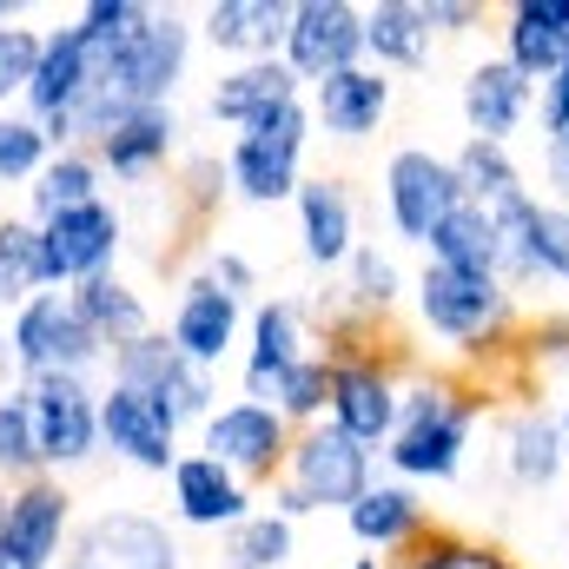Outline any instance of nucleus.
Returning a JSON list of instances; mask_svg holds the SVG:
<instances>
[{"mask_svg": "<svg viewBox=\"0 0 569 569\" xmlns=\"http://www.w3.org/2000/svg\"><path fill=\"white\" fill-rule=\"evenodd\" d=\"M226 192H232L226 159H212V152H186V159L172 166V206H179V219L199 226L212 206H226Z\"/></svg>", "mask_w": 569, "mask_h": 569, "instance_id": "nucleus-39", "label": "nucleus"}, {"mask_svg": "<svg viewBox=\"0 0 569 569\" xmlns=\"http://www.w3.org/2000/svg\"><path fill=\"white\" fill-rule=\"evenodd\" d=\"M100 450L140 477H172V463L186 457L179 450V418L159 411L152 398L127 391V385H107L100 391Z\"/></svg>", "mask_w": 569, "mask_h": 569, "instance_id": "nucleus-15", "label": "nucleus"}, {"mask_svg": "<svg viewBox=\"0 0 569 569\" xmlns=\"http://www.w3.org/2000/svg\"><path fill=\"white\" fill-rule=\"evenodd\" d=\"M179 133H186L179 107H133L127 120H113L107 140L93 146V159H100V172L113 186H146L166 166H179Z\"/></svg>", "mask_w": 569, "mask_h": 569, "instance_id": "nucleus-20", "label": "nucleus"}, {"mask_svg": "<svg viewBox=\"0 0 569 569\" xmlns=\"http://www.w3.org/2000/svg\"><path fill=\"white\" fill-rule=\"evenodd\" d=\"M73 490L67 477H33L7 490V517H0V550L33 569H60L73 550Z\"/></svg>", "mask_w": 569, "mask_h": 569, "instance_id": "nucleus-13", "label": "nucleus"}, {"mask_svg": "<svg viewBox=\"0 0 569 569\" xmlns=\"http://www.w3.org/2000/svg\"><path fill=\"white\" fill-rule=\"evenodd\" d=\"M60 569H80V563H60Z\"/></svg>", "mask_w": 569, "mask_h": 569, "instance_id": "nucleus-54", "label": "nucleus"}, {"mask_svg": "<svg viewBox=\"0 0 569 569\" xmlns=\"http://www.w3.org/2000/svg\"><path fill=\"white\" fill-rule=\"evenodd\" d=\"M398 411H405V378L378 358H331V425L345 437H358L365 450H385L398 437Z\"/></svg>", "mask_w": 569, "mask_h": 569, "instance_id": "nucleus-12", "label": "nucleus"}, {"mask_svg": "<svg viewBox=\"0 0 569 569\" xmlns=\"http://www.w3.org/2000/svg\"><path fill=\"white\" fill-rule=\"evenodd\" d=\"M40 40H47V27H0V113L27 100V80L40 67Z\"/></svg>", "mask_w": 569, "mask_h": 569, "instance_id": "nucleus-41", "label": "nucleus"}, {"mask_svg": "<svg viewBox=\"0 0 569 569\" xmlns=\"http://www.w3.org/2000/svg\"><path fill=\"white\" fill-rule=\"evenodd\" d=\"M67 563H80V569H186V550H179V537L166 530V517L107 503V510H93V517L73 530Z\"/></svg>", "mask_w": 569, "mask_h": 569, "instance_id": "nucleus-11", "label": "nucleus"}, {"mask_svg": "<svg viewBox=\"0 0 569 569\" xmlns=\"http://www.w3.org/2000/svg\"><path fill=\"white\" fill-rule=\"evenodd\" d=\"M291 437H298V430L284 425L272 405H259V398H226V405L199 425V450L219 457V463L252 490V483H279L284 477Z\"/></svg>", "mask_w": 569, "mask_h": 569, "instance_id": "nucleus-10", "label": "nucleus"}, {"mask_svg": "<svg viewBox=\"0 0 569 569\" xmlns=\"http://www.w3.org/2000/svg\"><path fill=\"white\" fill-rule=\"evenodd\" d=\"M291 212H298V252H305V266H318V272H345L351 252L365 246V239H358V199H351V186L331 179V172L305 179L298 199H291Z\"/></svg>", "mask_w": 569, "mask_h": 569, "instance_id": "nucleus-21", "label": "nucleus"}, {"mask_svg": "<svg viewBox=\"0 0 569 569\" xmlns=\"http://www.w3.org/2000/svg\"><path fill=\"white\" fill-rule=\"evenodd\" d=\"M425 13H430V33H437V40H457V33H470V27L483 20L477 0H425Z\"/></svg>", "mask_w": 569, "mask_h": 569, "instance_id": "nucleus-45", "label": "nucleus"}, {"mask_svg": "<svg viewBox=\"0 0 569 569\" xmlns=\"http://www.w3.org/2000/svg\"><path fill=\"white\" fill-rule=\"evenodd\" d=\"M311 133H318V127H311V107H305V100L272 107L266 120H252L246 133H232V146H226L232 199H246V206H284V199H298Z\"/></svg>", "mask_w": 569, "mask_h": 569, "instance_id": "nucleus-2", "label": "nucleus"}, {"mask_svg": "<svg viewBox=\"0 0 569 569\" xmlns=\"http://www.w3.org/2000/svg\"><path fill=\"white\" fill-rule=\"evenodd\" d=\"M311 358V325H305V305L298 298H259L252 318H246V365H239V398H259L272 405L291 365Z\"/></svg>", "mask_w": 569, "mask_h": 569, "instance_id": "nucleus-17", "label": "nucleus"}, {"mask_svg": "<svg viewBox=\"0 0 569 569\" xmlns=\"http://www.w3.org/2000/svg\"><path fill=\"white\" fill-rule=\"evenodd\" d=\"M166 490H172V523H179V530H212V537H226V530H239V523L259 510L252 490H246L219 457H206V450H186V457L172 463Z\"/></svg>", "mask_w": 569, "mask_h": 569, "instance_id": "nucleus-18", "label": "nucleus"}, {"mask_svg": "<svg viewBox=\"0 0 569 569\" xmlns=\"http://www.w3.org/2000/svg\"><path fill=\"white\" fill-rule=\"evenodd\" d=\"M127 206L113 199H93L80 212H60L40 226V284L47 291H73V284L100 279V272H120V252H127Z\"/></svg>", "mask_w": 569, "mask_h": 569, "instance_id": "nucleus-7", "label": "nucleus"}, {"mask_svg": "<svg viewBox=\"0 0 569 569\" xmlns=\"http://www.w3.org/2000/svg\"><path fill=\"white\" fill-rule=\"evenodd\" d=\"M7 345H13L20 385H27V378H47V371L93 378V371L107 365V345L87 331V318L73 311L67 291H33V298L7 318Z\"/></svg>", "mask_w": 569, "mask_h": 569, "instance_id": "nucleus-5", "label": "nucleus"}, {"mask_svg": "<svg viewBox=\"0 0 569 569\" xmlns=\"http://www.w3.org/2000/svg\"><path fill=\"white\" fill-rule=\"evenodd\" d=\"M298 550V523H284L279 510H252L239 530L219 537V569H284Z\"/></svg>", "mask_w": 569, "mask_h": 569, "instance_id": "nucleus-34", "label": "nucleus"}, {"mask_svg": "<svg viewBox=\"0 0 569 569\" xmlns=\"http://www.w3.org/2000/svg\"><path fill=\"white\" fill-rule=\"evenodd\" d=\"M246 318H252V311H246V298H232L212 272H192V279H179L172 318H166V338H172L199 371H219V365L239 351Z\"/></svg>", "mask_w": 569, "mask_h": 569, "instance_id": "nucleus-16", "label": "nucleus"}, {"mask_svg": "<svg viewBox=\"0 0 569 569\" xmlns=\"http://www.w3.org/2000/svg\"><path fill=\"white\" fill-rule=\"evenodd\" d=\"M543 279L569 284V212H563V206H550V199H537L530 239H523V252L503 266V284H510V291L543 284Z\"/></svg>", "mask_w": 569, "mask_h": 569, "instance_id": "nucleus-33", "label": "nucleus"}, {"mask_svg": "<svg viewBox=\"0 0 569 569\" xmlns=\"http://www.w3.org/2000/svg\"><path fill=\"white\" fill-rule=\"evenodd\" d=\"M284 67L305 87L365 67V7H351V0H298L291 33H284Z\"/></svg>", "mask_w": 569, "mask_h": 569, "instance_id": "nucleus-14", "label": "nucleus"}, {"mask_svg": "<svg viewBox=\"0 0 569 569\" xmlns=\"http://www.w3.org/2000/svg\"><path fill=\"white\" fill-rule=\"evenodd\" d=\"M411 298H418V325L450 351H490L517 318V291L503 279H477L450 266H425Z\"/></svg>", "mask_w": 569, "mask_h": 569, "instance_id": "nucleus-3", "label": "nucleus"}, {"mask_svg": "<svg viewBox=\"0 0 569 569\" xmlns=\"http://www.w3.org/2000/svg\"><path fill=\"white\" fill-rule=\"evenodd\" d=\"M93 80H100V60H93V47L73 33V20H67V27H47L40 67H33V80H27L20 113H33V120H73V107L87 100Z\"/></svg>", "mask_w": 569, "mask_h": 569, "instance_id": "nucleus-24", "label": "nucleus"}, {"mask_svg": "<svg viewBox=\"0 0 569 569\" xmlns=\"http://www.w3.org/2000/svg\"><path fill=\"white\" fill-rule=\"evenodd\" d=\"M398 298H405V272H398V259H391L385 246H358L351 266H345V305H351L358 318H391Z\"/></svg>", "mask_w": 569, "mask_h": 569, "instance_id": "nucleus-36", "label": "nucleus"}, {"mask_svg": "<svg viewBox=\"0 0 569 569\" xmlns=\"http://www.w3.org/2000/svg\"><path fill=\"white\" fill-rule=\"evenodd\" d=\"M291 7L298 0H212L199 7V40L212 53L239 60H284V33H291Z\"/></svg>", "mask_w": 569, "mask_h": 569, "instance_id": "nucleus-23", "label": "nucleus"}, {"mask_svg": "<svg viewBox=\"0 0 569 569\" xmlns=\"http://www.w3.org/2000/svg\"><path fill=\"white\" fill-rule=\"evenodd\" d=\"M53 159V146H47V133H40V120L33 113H20V107H7L0 113V192L7 186H33L40 179V166Z\"/></svg>", "mask_w": 569, "mask_h": 569, "instance_id": "nucleus-38", "label": "nucleus"}, {"mask_svg": "<svg viewBox=\"0 0 569 569\" xmlns=\"http://www.w3.org/2000/svg\"><path fill=\"white\" fill-rule=\"evenodd\" d=\"M477 425H483V391L477 385H457L443 371L411 378L405 385V411H398V437L385 443L391 483H411V490L418 483H457Z\"/></svg>", "mask_w": 569, "mask_h": 569, "instance_id": "nucleus-1", "label": "nucleus"}, {"mask_svg": "<svg viewBox=\"0 0 569 569\" xmlns=\"http://www.w3.org/2000/svg\"><path fill=\"white\" fill-rule=\"evenodd\" d=\"M33 291H47V284H40V226H33L27 212H7V219H0V325H7Z\"/></svg>", "mask_w": 569, "mask_h": 569, "instance_id": "nucleus-35", "label": "nucleus"}, {"mask_svg": "<svg viewBox=\"0 0 569 569\" xmlns=\"http://www.w3.org/2000/svg\"><path fill=\"white\" fill-rule=\"evenodd\" d=\"M27 405H33V437H40V470L47 477L87 470L100 457V391H93V378H67V371L27 378Z\"/></svg>", "mask_w": 569, "mask_h": 569, "instance_id": "nucleus-8", "label": "nucleus"}, {"mask_svg": "<svg viewBox=\"0 0 569 569\" xmlns=\"http://www.w3.org/2000/svg\"><path fill=\"white\" fill-rule=\"evenodd\" d=\"M20 391V365H13V345H7V325H0V398Z\"/></svg>", "mask_w": 569, "mask_h": 569, "instance_id": "nucleus-47", "label": "nucleus"}, {"mask_svg": "<svg viewBox=\"0 0 569 569\" xmlns=\"http://www.w3.org/2000/svg\"><path fill=\"white\" fill-rule=\"evenodd\" d=\"M0 477H7V490H13V483L47 477V470H40V437H33V405H27V385L0 398Z\"/></svg>", "mask_w": 569, "mask_h": 569, "instance_id": "nucleus-37", "label": "nucleus"}, {"mask_svg": "<svg viewBox=\"0 0 569 569\" xmlns=\"http://www.w3.org/2000/svg\"><path fill=\"white\" fill-rule=\"evenodd\" d=\"M199 272H212V279L226 284L232 298H252V291H259V272H252V259H246V252H232V246L206 252V266H199Z\"/></svg>", "mask_w": 569, "mask_h": 569, "instance_id": "nucleus-44", "label": "nucleus"}, {"mask_svg": "<svg viewBox=\"0 0 569 569\" xmlns=\"http://www.w3.org/2000/svg\"><path fill=\"white\" fill-rule=\"evenodd\" d=\"M563 550H569V503H563Z\"/></svg>", "mask_w": 569, "mask_h": 569, "instance_id": "nucleus-52", "label": "nucleus"}, {"mask_svg": "<svg viewBox=\"0 0 569 569\" xmlns=\"http://www.w3.org/2000/svg\"><path fill=\"white\" fill-rule=\"evenodd\" d=\"M146 0H87L80 13H73V33L93 47V53H113V47H127L133 33L146 27Z\"/></svg>", "mask_w": 569, "mask_h": 569, "instance_id": "nucleus-40", "label": "nucleus"}, {"mask_svg": "<svg viewBox=\"0 0 569 569\" xmlns=\"http://www.w3.org/2000/svg\"><path fill=\"white\" fill-rule=\"evenodd\" d=\"M430 266H450V272H477V279H503V259H510V246H503V232L477 212V206H457L443 226H437V239L425 246Z\"/></svg>", "mask_w": 569, "mask_h": 569, "instance_id": "nucleus-32", "label": "nucleus"}, {"mask_svg": "<svg viewBox=\"0 0 569 569\" xmlns=\"http://www.w3.org/2000/svg\"><path fill=\"white\" fill-rule=\"evenodd\" d=\"M391 100H398V80L378 73V67H351V73H331L318 87H305V107H311V127L325 140H371L385 120H391Z\"/></svg>", "mask_w": 569, "mask_h": 569, "instance_id": "nucleus-19", "label": "nucleus"}, {"mask_svg": "<svg viewBox=\"0 0 569 569\" xmlns=\"http://www.w3.org/2000/svg\"><path fill=\"white\" fill-rule=\"evenodd\" d=\"M27 20V0H0V27H20Z\"/></svg>", "mask_w": 569, "mask_h": 569, "instance_id": "nucleus-48", "label": "nucleus"}, {"mask_svg": "<svg viewBox=\"0 0 569 569\" xmlns=\"http://www.w3.org/2000/svg\"><path fill=\"white\" fill-rule=\"evenodd\" d=\"M345 530H351L358 550L398 557V550H418V543L430 537V510H425V497H418L411 483H371V490L345 510Z\"/></svg>", "mask_w": 569, "mask_h": 569, "instance_id": "nucleus-25", "label": "nucleus"}, {"mask_svg": "<svg viewBox=\"0 0 569 569\" xmlns=\"http://www.w3.org/2000/svg\"><path fill=\"white\" fill-rule=\"evenodd\" d=\"M284 483L305 497V510H351L371 483H378V450H365L358 437L331 425H305L291 437V457H284Z\"/></svg>", "mask_w": 569, "mask_h": 569, "instance_id": "nucleus-6", "label": "nucleus"}, {"mask_svg": "<svg viewBox=\"0 0 569 569\" xmlns=\"http://www.w3.org/2000/svg\"><path fill=\"white\" fill-rule=\"evenodd\" d=\"M67 298H73V311L87 318V331H93L107 351H120V345H133V338H146V331H159L152 311H146V298L120 279V272H100V279L73 284Z\"/></svg>", "mask_w": 569, "mask_h": 569, "instance_id": "nucleus-30", "label": "nucleus"}, {"mask_svg": "<svg viewBox=\"0 0 569 569\" xmlns=\"http://www.w3.org/2000/svg\"><path fill=\"white\" fill-rule=\"evenodd\" d=\"M398 569H517L503 563L497 550H483V543H470V537H450V530H430L425 543L405 557Z\"/></svg>", "mask_w": 569, "mask_h": 569, "instance_id": "nucleus-42", "label": "nucleus"}, {"mask_svg": "<svg viewBox=\"0 0 569 569\" xmlns=\"http://www.w3.org/2000/svg\"><path fill=\"white\" fill-rule=\"evenodd\" d=\"M107 385H127V391L152 398L159 411L179 418V430L206 425V418L219 411V371H199V365L166 338V325L146 331V338H133V345H120V351H107Z\"/></svg>", "mask_w": 569, "mask_h": 569, "instance_id": "nucleus-4", "label": "nucleus"}, {"mask_svg": "<svg viewBox=\"0 0 569 569\" xmlns=\"http://www.w3.org/2000/svg\"><path fill=\"white\" fill-rule=\"evenodd\" d=\"M437 53L425 0H378L365 7V67L378 73H425Z\"/></svg>", "mask_w": 569, "mask_h": 569, "instance_id": "nucleus-28", "label": "nucleus"}, {"mask_svg": "<svg viewBox=\"0 0 569 569\" xmlns=\"http://www.w3.org/2000/svg\"><path fill=\"white\" fill-rule=\"evenodd\" d=\"M537 133L543 140H557V133H569V60L537 87Z\"/></svg>", "mask_w": 569, "mask_h": 569, "instance_id": "nucleus-43", "label": "nucleus"}, {"mask_svg": "<svg viewBox=\"0 0 569 569\" xmlns=\"http://www.w3.org/2000/svg\"><path fill=\"white\" fill-rule=\"evenodd\" d=\"M557 425H563V450H569V391H563V405H557Z\"/></svg>", "mask_w": 569, "mask_h": 569, "instance_id": "nucleus-49", "label": "nucleus"}, {"mask_svg": "<svg viewBox=\"0 0 569 569\" xmlns=\"http://www.w3.org/2000/svg\"><path fill=\"white\" fill-rule=\"evenodd\" d=\"M0 569H33V563H20V557H7V550H0Z\"/></svg>", "mask_w": 569, "mask_h": 569, "instance_id": "nucleus-50", "label": "nucleus"}, {"mask_svg": "<svg viewBox=\"0 0 569 569\" xmlns=\"http://www.w3.org/2000/svg\"><path fill=\"white\" fill-rule=\"evenodd\" d=\"M543 192H550V206L569 212V133L543 140Z\"/></svg>", "mask_w": 569, "mask_h": 569, "instance_id": "nucleus-46", "label": "nucleus"}, {"mask_svg": "<svg viewBox=\"0 0 569 569\" xmlns=\"http://www.w3.org/2000/svg\"><path fill=\"white\" fill-rule=\"evenodd\" d=\"M351 569H385V557H358Z\"/></svg>", "mask_w": 569, "mask_h": 569, "instance_id": "nucleus-51", "label": "nucleus"}, {"mask_svg": "<svg viewBox=\"0 0 569 569\" xmlns=\"http://www.w3.org/2000/svg\"><path fill=\"white\" fill-rule=\"evenodd\" d=\"M0 517H7V483H0Z\"/></svg>", "mask_w": 569, "mask_h": 569, "instance_id": "nucleus-53", "label": "nucleus"}, {"mask_svg": "<svg viewBox=\"0 0 569 569\" xmlns=\"http://www.w3.org/2000/svg\"><path fill=\"white\" fill-rule=\"evenodd\" d=\"M93 199H107V172H100V159H93L87 146H73V152H53V159L40 166V179L27 186V219L47 226V219L80 212V206H93Z\"/></svg>", "mask_w": 569, "mask_h": 569, "instance_id": "nucleus-31", "label": "nucleus"}, {"mask_svg": "<svg viewBox=\"0 0 569 569\" xmlns=\"http://www.w3.org/2000/svg\"><path fill=\"white\" fill-rule=\"evenodd\" d=\"M503 60L530 87H543L569 60V0H517L503 13Z\"/></svg>", "mask_w": 569, "mask_h": 569, "instance_id": "nucleus-27", "label": "nucleus"}, {"mask_svg": "<svg viewBox=\"0 0 569 569\" xmlns=\"http://www.w3.org/2000/svg\"><path fill=\"white\" fill-rule=\"evenodd\" d=\"M457 107H463V127H470V140H490V146H510L523 133V120L537 113V87L497 53V60H477L470 73H463V93H457Z\"/></svg>", "mask_w": 569, "mask_h": 569, "instance_id": "nucleus-22", "label": "nucleus"}, {"mask_svg": "<svg viewBox=\"0 0 569 569\" xmlns=\"http://www.w3.org/2000/svg\"><path fill=\"white\" fill-rule=\"evenodd\" d=\"M503 470H510L517 490H550V483L563 477L569 450H563V425H557V411H543V405L510 411V425H503Z\"/></svg>", "mask_w": 569, "mask_h": 569, "instance_id": "nucleus-29", "label": "nucleus"}, {"mask_svg": "<svg viewBox=\"0 0 569 569\" xmlns=\"http://www.w3.org/2000/svg\"><path fill=\"white\" fill-rule=\"evenodd\" d=\"M463 206V179L457 159L430 152V146H398L385 159V219L405 246H430L437 226Z\"/></svg>", "mask_w": 569, "mask_h": 569, "instance_id": "nucleus-9", "label": "nucleus"}, {"mask_svg": "<svg viewBox=\"0 0 569 569\" xmlns=\"http://www.w3.org/2000/svg\"><path fill=\"white\" fill-rule=\"evenodd\" d=\"M291 100H305V80H298L284 60H239V67H226V73L212 80L206 113H212L219 127L246 133L252 120H266L272 107H291Z\"/></svg>", "mask_w": 569, "mask_h": 569, "instance_id": "nucleus-26", "label": "nucleus"}]
</instances>
